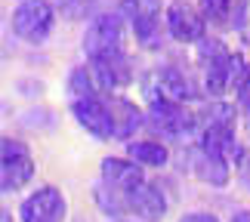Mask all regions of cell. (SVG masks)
Wrapping results in <instances>:
<instances>
[{
	"label": "cell",
	"mask_w": 250,
	"mask_h": 222,
	"mask_svg": "<svg viewBox=\"0 0 250 222\" xmlns=\"http://www.w3.org/2000/svg\"><path fill=\"white\" fill-rule=\"evenodd\" d=\"M93 207L105 219H146V222H164L170 216V195L161 182L148 179L133 191H114L105 182L96 179L93 185Z\"/></svg>",
	"instance_id": "1"
},
{
	"label": "cell",
	"mask_w": 250,
	"mask_h": 222,
	"mask_svg": "<svg viewBox=\"0 0 250 222\" xmlns=\"http://www.w3.org/2000/svg\"><path fill=\"white\" fill-rule=\"evenodd\" d=\"M195 46H198L195 62H198V71H201L204 93L210 99H226L229 93H235L244 71H247L244 53L226 46V40H219V37H204Z\"/></svg>",
	"instance_id": "2"
},
{
	"label": "cell",
	"mask_w": 250,
	"mask_h": 222,
	"mask_svg": "<svg viewBox=\"0 0 250 222\" xmlns=\"http://www.w3.org/2000/svg\"><path fill=\"white\" fill-rule=\"evenodd\" d=\"M139 86H142V99L146 102L191 105V102H201V96H207L204 83L188 68H182L176 62H164V65H158V68H151L139 81Z\"/></svg>",
	"instance_id": "3"
},
{
	"label": "cell",
	"mask_w": 250,
	"mask_h": 222,
	"mask_svg": "<svg viewBox=\"0 0 250 222\" xmlns=\"http://www.w3.org/2000/svg\"><path fill=\"white\" fill-rule=\"evenodd\" d=\"M81 46H83L86 62L124 53L127 50V19H124V13L121 9L118 13L102 9V13L90 16L86 19V28H83V37H81Z\"/></svg>",
	"instance_id": "4"
},
{
	"label": "cell",
	"mask_w": 250,
	"mask_h": 222,
	"mask_svg": "<svg viewBox=\"0 0 250 222\" xmlns=\"http://www.w3.org/2000/svg\"><path fill=\"white\" fill-rule=\"evenodd\" d=\"M56 9L53 0H19L9 13V31L28 46H41L56 31Z\"/></svg>",
	"instance_id": "5"
},
{
	"label": "cell",
	"mask_w": 250,
	"mask_h": 222,
	"mask_svg": "<svg viewBox=\"0 0 250 222\" xmlns=\"http://www.w3.org/2000/svg\"><path fill=\"white\" fill-rule=\"evenodd\" d=\"M37 176V161L31 154V145L19 136H3L0 139V191L19 195L28 188Z\"/></svg>",
	"instance_id": "6"
},
{
	"label": "cell",
	"mask_w": 250,
	"mask_h": 222,
	"mask_svg": "<svg viewBox=\"0 0 250 222\" xmlns=\"http://www.w3.org/2000/svg\"><path fill=\"white\" fill-rule=\"evenodd\" d=\"M118 3L142 50H161L164 34H167V25H164L167 3L164 0H118Z\"/></svg>",
	"instance_id": "7"
},
{
	"label": "cell",
	"mask_w": 250,
	"mask_h": 222,
	"mask_svg": "<svg viewBox=\"0 0 250 222\" xmlns=\"http://www.w3.org/2000/svg\"><path fill=\"white\" fill-rule=\"evenodd\" d=\"M151 136L167 142H188L198 136V108L176 102H146Z\"/></svg>",
	"instance_id": "8"
},
{
	"label": "cell",
	"mask_w": 250,
	"mask_h": 222,
	"mask_svg": "<svg viewBox=\"0 0 250 222\" xmlns=\"http://www.w3.org/2000/svg\"><path fill=\"white\" fill-rule=\"evenodd\" d=\"M16 216L19 222H68V195L53 182L34 185L22 195Z\"/></svg>",
	"instance_id": "9"
},
{
	"label": "cell",
	"mask_w": 250,
	"mask_h": 222,
	"mask_svg": "<svg viewBox=\"0 0 250 222\" xmlns=\"http://www.w3.org/2000/svg\"><path fill=\"white\" fill-rule=\"evenodd\" d=\"M186 170L191 179H198L201 185L207 188H229L235 179V163L229 154L223 151H213V148H204L198 142H191L188 151H186Z\"/></svg>",
	"instance_id": "10"
},
{
	"label": "cell",
	"mask_w": 250,
	"mask_h": 222,
	"mask_svg": "<svg viewBox=\"0 0 250 222\" xmlns=\"http://www.w3.org/2000/svg\"><path fill=\"white\" fill-rule=\"evenodd\" d=\"M68 111H71L74 123H78L86 136H93L96 142H111L114 139V114H111L108 93L68 99Z\"/></svg>",
	"instance_id": "11"
},
{
	"label": "cell",
	"mask_w": 250,
	"mask_h": 222,
	"mask_svg": "<svg viewBox=\"0 0 250 222\" xmlns=\"http://www.w3.org/2000/svg\"><path fill=\"white\" fill-rule=\"evenodd\" d=\"M164 25H167V37L182 46L207 37V16L201 3H191V0H170L164 9Z\"/></svg>",
	"instance_id": "12"
},
{
	"label": "cell",
	"mask_w": 250,
	"mask_h": 222,
	"mask_svg": "<svg viewBox=\"0 0 250 222\" xmlns=\"http://www.w3.org/2000/svg\"><path fill=\"white\" fill-rule=\"evenodd\" d=\"M146 167H139L133 158H127V154H108V158L99 161V182H105L108 188L114 191H133L139 188L142 182H148L146 176Z\"/></svg>",
	"instance_id": "13"
},
{
	"label": "cell",
	"mask_w": 250,
	"mask_h": 222,
	"mask_svg": "<svg viewBox=\"0 0 250 222\" xmlns=\"http://www.w3.org/2000/svg\"><path fill=\"white\" fill-rule=\"evenodd\" d=\"M90 68L99 81L102 93H121L136 81V68H133V59L130 53H114V56H105V59H90Z\"/></svg>",
	"instance_id": "14"
},
{
	"label": "cell",
	"mask_w": 250,
	"mask_h": 222,
	"mask_svg": "<svg viewBox=\"0 0 250 222\" xmlns=\"http://www.w3.org/2000/svg\"><path fill=\"white\" fill-rule=\"evenodd\" d=\"M108 102H111V114H114V139L118 142H130L142 130H148V114L139 102H133L124 93H108Z\"/></svg>",
	"instance_id": "15"
},
{
	"label": "cell",
	"mask_w": 250,
	"mask_h": 222,
	"mask_svg": "<svg viewBox=\"0 0 250 222\" xmlns=\"http://www.w3.org/2000/svg\"><path fill=\"white\" fill-rule=\"evenodd\" d=\"M124 151H127V158H133L146 170H164L173 161L167 139H161V136H136V139L124 142Z\"/></svg>",
	"instance_id": "16"
},
{
	"label": "cell",
	"mask_w": 250,
	"mask_h": 222,
	"mask_svg": "<svg viewBox=\"0 0 250 222\" xmlns=\"http://www.w3.org/2000/svg\"><path fill=\"white\" fill-rule=\"evenodd\" d=\"M65 93H68V99H83V96L102 93V86H99V81H96L90 62L74 65V68L68 71V77H65Z\"/></svg>",
	"instance_id": "17"
},
{
	"label": "cell",
	"mask_w": 250,
	"mask_h": 222,
	"mask_svg": "<svg viewBox=\"0 0 250 222\" xmlns=\"http://www.w3.org/2000/svg\"><path fill=\"white\" fill-rule=\"evenodd\" d=\"M210 25H229L235 19V0H198Z\"/></svg>",
	"instance_id": "18"
},
{
	"label": "cell",
	"mask_w": 250,
	"mask_h": 222,
	"mask_svg": "<svg viewBox=\"0 0 250 222\" xmlns=\"http://www.w3.org/2000/svg\"><path fill=\"white\" fill-rule=\"evenodd\" d=\"M53 3L59 9V16L68 22H83L90 16V0H53Z\"/></svg>",
	"instance_id": "19"
},
{
	"label": "cell",
	"mask_w": 250,
	"mask_h": 222,
	"mask_svg": "<svg viewBox=\"0 0 250 222\" xmlns=\"http://www.w3.org/2000/svg\"><path fill=\"white\" fill-rule=\"evenodd\" d=\"M232 25H235V31L241 34V40L250 43V0H238V3H235Z\"/></svg>",
	"instance_id": "20"
},
{
	"label": "cell",
	"mask_w": 250,
	"mask_h": 222,
	"mask_svg": "<svg viewBox=\"0 0 250 222\" xmlns=\"http://www.w3.org/2000/svg\"><path fill=\"white\" fill-rule=\"evenodd\" d=\"M173 222H226V219H219L216 210H182V213L173 219Z\"/></svg>",
	"instance_id": "21"
},
{
	"label": "cell",
	"mask_w": 250,
	"mask_h": 222,
	"mask_svg": "<svg viewBox=\"0 0 250 222\" xmlns=\"http://www.w3.org/2000/svg\"><path fill=\"white\" fill-rule=\"evenodd\" d=\"M235 105L250 114V62H247V71H244L241 83H238V90H235Z\"/></svg>",
	"instance_id": "22"
},
{
	"label": "cell",
	"mask_w": 250,
	"mask_h": 222,
	"mask_svg": "<svg viewBox=\"0 0 250 222\" xmlns=\"http://www.w3.org/2000/svg\"><path fill=\"white\" fill-rule=\"evenodd\" d=\"M226 222H250V207H244V210H235V213L229 216Z\"/></svg>",
	"instance_id": "23"
},
{
	"label": "cell",
	"mask_w": 250,
	"mask_h": 222,
	"mask_svg": "<svg viewBox=\"0 0 250 222\" xmlns=\"http://www.w3.org/2000/svg\"><path fill=\"white\" fill-rule=\"evenodd\" d=\"M0 222H19V216L13 219V213H9V210L3 207V210H0Z\"/></svg>",
	"instance_id": "24"
},
{
	"label": "cell",
	"mask_w": 250,
	"mask_h": 222,
	"mask_svg": "<svg viewBox=\"0 0 250 222\" xmlns=\"http://www.w3.org/2000/svg\"><path fill=\"white\" fill-rule=\"evenodd\" d=\"M105 222H146V219H130V216H124V219H105Z\"/></svg>",
	"instance_id": "25"
}]
</instances>
